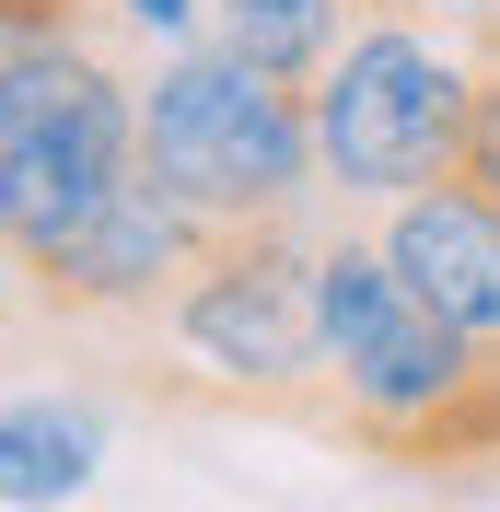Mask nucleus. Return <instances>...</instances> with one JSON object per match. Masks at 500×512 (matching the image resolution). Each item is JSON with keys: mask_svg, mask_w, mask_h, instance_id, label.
I'll list each match as a JSON object with an SVG mask.
<instances>
[{"mask_svg": "<svg viewBox=\"0 0 500 512\" xmlns=\"http://www.w3.org/2000/svg\"><path fill=\"white\" fill-rule=\"evenodd\" d=\"M314 326H326L349 443L396 454V466H489L500 454V350H477L407 280L384 256V233L314 245Z\"/></svg>", "mask_w": 500, "mask_h": 512, "instance_id": "1", "label": "nucleus"}, {"mask_svg": "<svg viewBox=\"0 0 500 512\" xmlns=\"http://www.w3.org/2000/svg\"><path fill=\"white\" fill-rule=\"evenodd\" d=\"M314 105V163L326 187L384 210L466 163V105H477V47L442 35V12H361L338 59L303 82Z\"/></svg>", "mask_w": 500, "mask_h": 512, "instance_id": "2", "label": "nucleus"}, {"mask_svg": "<svg viewBox=\"0 0 500 512\" xmlns=\"http://www.w3.org/2000/svg\"><path fill=\"white\" fill-rule=\"evenodd\" d=\"M140 163L187 198L198 222H280V210H303L326 187L303 82H268L221 35H187L140 82Z\"/></svg>", "mask_w": 500, "mask_h": 512, "instance_id": "3", "label": "nucleus"}, {"mask_svg": "<svg viewBox=\"0 0 500 512\" xmlns=\"http://www.w3.org/2000/svg\"><path fill=\"white\" fill-rule=\"evenodd\" d=\"M140 163V82L94 35L0 70V245L47 268L105 187Z\"/></svg>", "mask_w": 500, "mask_h": 512, "instance_id": "4", "label": "nucleus"}, {"mask_svg": "<svg viewBox=\"0 0 500 512\" xmlns=\"http://www.w3.org/2000/svg\"><path fill=\"white\" fill-rule=\"evenodd\" d=\"M163 326L198 373H221L233 396H291L303 373H326V326H314V245L303 222H221L198 245V268L163 291Z\"/></svg>", "mask_w": 500, "mask_h": 512, "instance_id": "5", "label": "nucleus"}, {"mask_svg": "<svg viewBox=\"0 0 500 512\" xmlns=\"http://www.w3.org/2000/svg\"><path fill=\"white\" fill-rule=\"evenodd\" d=\"M210 233H221V222H198V210L163 187L152 163H128L117 187L82 210V233L35 268V291H47V303H70V315H140V303H163V291L198 268V245H210Z\"/></svg>", "mask_w": 500, "mask_h": 512, "instance_id": "6", "label": "nucleus"}, {"mask_svg": "<svg viewBox=\"0 0 500 512\" xmlns=\"http://www.w3.org/2000/svg\"><path fill=\"white\" fill-rule=\"evenodd\" d=\"M384 256H396L407 280L466 326L477 350H500V198H489V187L431 175V187L384 198Z\"/></svg>", "mask_w": 500, "mask_h": 512, "instance_id": "7", "label": "nucleus"}, {"mask_svg": "<svg viewBox=\"0 0 500 512\" xmlns=\"http://www.w3.org/2000/svg\"><path fill=\"white\" fill-rule=\"evenodd\" d=\"M94 478H105L94 396H12L0 408V501H82Z\"/></svg>", "mask_w": 500, "mask_h": 512, "instance_id": "8", "label": "nucleus"}, {"mask_svg": "<svg viewBox=\"0 0 500 512\" xmlns=\"http://www.w3.org/2000/svg\"><path fill=\"white\" fill-rule=\"evenodd\" d=\"M349 24H361V0H245V12H210V35L233 59H256L268 82H314Z\"/></svg>", "mask_w": 500, "mask_h": 512, "instance_id": "9", "label": "nucleus"}, {"mask_svg": "<svg viewBox=\"0 0 500 512\" xmlns=\"http://www.w3.org/2000/svg\"><path fill=\"white\" fill-rule=\"evenodd\" d=\"M70 35H94V0H0V70L35 47H70Z\"/></svg>", "mask_w": 500, "mask_h": 512, "instance_id": "10", "label": "nucleus"}, {"mask_svg": "<svg viewBox=\"0 0 500 512\" xmlns=\"http://www.w3.org/2000/svg\"><path fill=\"white\" fill-rule=\"evenodd\" d=\"M454 175L500 198V47H477V105H466V163Z\"/></svg>", "mask_w": 500, "mask_h": 512, "instance_id": "11", "label": "nucleus"}, {"mask_svg": "<svg viewBox=\"0 0 500 512\" xmlns=\"http://www.w3.org/2000/svg\"><path fill=\"white\" fill-rule=\"evenodd\" d=\"M117 12H128L140 35H163V47H187V35L210 24V0H117Z\"/></svg>", "mask_w": 500, "mask_h": 512, "instance_id": "12", "label": "nucleus"}, {"mask_svg": "<svg viewBox=\"0 0 500 512\" xmlns=\"http://www.w3.org/2000/svg\"><path fill=\"white\" fill-rule=\"evenodd\" d=\"M361 12H442V24H477L489 0H361Z\"/></svg>", "mask_w": 500, "mask_h": 512, "instance_id": "13", "label": "nucleus"}, {"mask_svg": "<svg viewBox=\"0 0 500 512\" xmlns=\"http://www.w3.org/2000/svg\"><path fill=\"white\" fill-rule=\"evenodd\" d=\"M477 47H500V0H489V12H477Z\"/></svg>", "mask_w": 500, "mask_h": 512, "instance_id": "14", "label": "nucleus"}, {"mask_svg": "<svg viewBox=\"0 0 500 512\" xmlns=\"http://www.w3.org/2000/svg\"><path fill=\"white\" fill-rule=\"evenodd\" d=\"M210 12H245V0H210Z\"/></svg>", "mask_w": 500, "mask_h": 512, "instance_id": "15", "label": "nucleus"}]
</instances>
